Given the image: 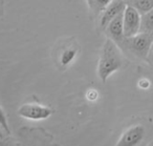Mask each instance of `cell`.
Listing matches in <instances>:
<instances>
[{
    "instance_id": "obj_15",
    "label": "cell",
    "mask_w": 153,
    "mask_h": 146,
    "mask_svg": "<svg viewBox=\"0 0 153 146\" xmlns=\"http://www.w3.org/2000/svg\"><path fill=\"white\" fill-rule=\"evenodd\" d=\"M147 62L153 66V42H152V44H151V47H150V51H149V53H148V56H147Z\"/></svg>"
},
{
    "instance_id": "obj_11",
    "label": "cell",
    "mask_w": 153,
    "mask_h": 146,
    "mask_svg": "<svg viewBox=\"0 0 153 146\" xmlns=\"http://www.w3.org/2000/svg\"><path fill=\"white\" fill-rule=\"evenodd\" d=\"M113 0H87L88 7L94 15H100Z\"/></svg>"
},
{
    "instance_id": "obj_4",
    "label": "cell",
    "mask_w": 153,
    "mask_h": 146,
    "mask_svg": "<svg viewBox=\"0 0 153 146\" xmlns=\"http://www.w3.org/2000/svg\"><path fill=\"white\" fill-rule=\"evenodd\" d=\"M53 114V109L39 103H25L18 109V115L28 120L40 121L49 118Z\"/></svg>"
},
{
    "instance_id": "obj_10",
    "label": "cell",
    "mask_w": 153,
    "mask_h": 146,
    "mask_svg": "<svg viewBox=\"0 0 153 146\" xmlns=\"http://www.w3.org/2000/svg\"><path fill=\"white\" fill-rule=\"evenodd\" d=\"M126 3L136 9V11L140 15L153 9V0H129V1H126Z\"/></svg>"
},
{
    "instance_id": "obj_17",
    "label": "cell",
    "mask_w": 153,
    "mask_h": 146,
    "mask_svg": "<svg viewBox=\"0 0 153 146\" xmlns=\"http://www.w3.org/2000/svg\"><path fill=\"white\" fill-rule=\"evenodd\" d=\"M0 139H3V133L1 130H0Z\"/></svg>"
},
{
    "instance_id": "obj_3",
    "label": "cell",
    "mask_w": 153,
    "mask_h": 146,
    "mask_svg": "<svg viewBox=\"0 0 153 146\" xmlns=\"http://www.w3.org/2000/svg\"><path fill=\"white\" fill-rule=\"evenodd\" d=\"M148 128L143 123H136L128 128L120 137L115 146H146Z\"/></svg>"
},
{
    "instance_id": "obj_14",
    "label": "cell",
    "mask_w": 153,
    "mask_h": 146,
    "mask_svg": "<svg viewBox=\"0 0 153 146\" xmlns=\"http://www.w3.org/2000/svg\"><path fill=\"white\" fill-rule=\"evenodd\" d=\"M87 98L89 101H96L97 98H98V91H94V89H90L87 93Z\"/></svg>"
},
{
    "instance_id": "obj_5",
    "label": "cell",
    "mask_w": 153,
    "mask_h": 146,
    "mask_svg": "<svg viewBox=\"0 0 153 146\" xmlns=\"http://www.w3.org/2000/svg\"><path fill=\"white\" fill-rule=\"evenodd\" d=\"M140 14L132 5L127 4L123 12V28L125 38H129L140 32Z\"/></svg>"
},
{
    "instance_id": "obj_8",
    "label": "cell",
    "mask_w": 153,
    "mask_h": 146,
    "mask_svg": "<svg viewBox=\"0 0 153 146\" xmlns=\"http://www.w3.org/2000/svg\"><path fill=\"white\" fill-rule=\"evenodd\" d=\"M78 51H79V49L76 45H67L64 47L59 55L60 65L66 67L69 64H71L78 55Z\"/></svg>"
},
{
    "instance_id": "obj_2",
    "label": "cell",
    "mask_w": 153,
    "mask_h": 146,
    "mask_svg": "<svg viewBox=\"0 0 153 146\" xmlns=\"http://www.w3.org/2000/svg\"><path fill=\"white\" fill-rule=\"evenodd\" d=\"M152 42L153 34L137 33L134 36L124 39L120 49H122L123 51H127L128 53H130L138 59L147 61V56L150 51Z\"/></svg>"
},
{
    "instance_id": "obj_12",
    "label": "cell",
    "mask_w": 153,
    "mask_h": 146,
    "mask_svg": "<svg viewBox=\"0 0 153 146\" xmlns=\"http://www.w3.org/2000/svg\"><path fill=\"white\" fill-rule=\"evenodd\" d=\"M0 126L2 127L7 133H10V128H9V123H7V117L5 115L4 110L2 109V107L0 106Z\"/></svg>"
},
{
    "instance_id": "obj_7",
    "label": "cell",
    "mask_w": 153,
    "mask_h": 146,
    "mask_svg": "<svg viewBox=\"0 0 153 146\" xmlns=\"http://www.w3.org/2000/svg\"><path fill=\"white\" fill-rule=\"evenodd\" d=\"M126 3L125 0H113L112 2L103 11V13L101 14V19H100V25L103 30H105L108 23L112 19H114L117 16H119L120 14H122L125 10Z\"/></svg>"
},
{
    "instance_id": "obj_1",
    "label": "cell",
    "mask_w": 153,
    "mask_h": 146,
    "mask_svg": "<svg viewBox=\"0 0 153 146\" xmlns=\"http://www.w3.org/2000/svg\"><path fill=\"white\" fill-rule=\"evenodd\" d=\"M123 66V57L120 47L110 39L103 45L98 63V76L102 82H106L112 74Z\"/></svg>"
},
{
    "instance_id": "obj_9",
    "label": "cell",
    "mask_w": 153,
    "mask_h": 146,
    "mask_svg": "<svg viewBox=\"0 0 153 146\" xmlns=\"http://www.w3.org/2000/svg\"><path fill=\"white\" fill-rule=\"evenodd\" d=\"M138 33L153 34V9L140 15V26Z\"/></svg>"
},
{
    "instance_id": "obj_16",
    "label": "cell",
    "mask_w": 153,
    "mask_h": 146,
    "mask_svg": "<svg viewBox=\"0 0 153 146\" xmlns=\"http://www.w3.org/2000/svg\"><path fill=\"white\" fill-rule=\"evenodd\" d=\"M0 146H11L7 141H3L2 139H0Z\"/></svg>"
},
{
    "instance_id": "obj_13",
    "label": "cell",
    "mask_w": 153,
    "mask_h": 146,
    "mask_svg": "<svg viewBox=\"0 0 153 146\" xmlns=\"http://www.w3.org/2000/svg\"><path fill=\"white\" fill-rule=\"evenodd\" d=\"M137 85L140 87V88L147 89L149 86H150V81H149L148 79H146V78H143V79H140V80L138 81Z\"/></svg>"
},
{
    "instance_id": "obj_6",
    "label": "cell",
    "mask_w": 153,
    "mask_h": 146,
    "mask_svg": "<svg viewBox=\"0 0 153 146\" xmlns=\"http://www.w3.org/2000/svg\"><path fill=\"white\" fill-rule=\"evenodd\" d=\"M104 31L106 33L108 39L112 40L119 47L121 46L124 39H125L123 28V13L120 14L114 19L111 20L108 23V25L105 28Z\"/></svg>"
}]
</instances>
